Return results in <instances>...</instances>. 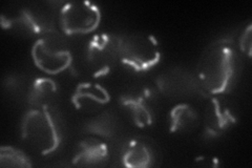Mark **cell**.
Instances as JSON below:
<instances>
[{"instance_id": "6da1fadb", "label": "cell", "mask_w": 252, "mask_h": 168, "mask_svg": "<svg viewBox=\"0 0 252 168\" xmlns=\"http://www.w3.org/2000/svg\"><path fill=\"white\" fill-rule=\"evenodd\" d=\"M239 55L225 39L210 42L202 52L196 74L203 89L214 96L229 93L239 76Z\"/></svg>"}, {"instance_id": "7a4b0ae2", "label": "cell", "mask_w": 252, "mask_h": 168, "mask_svg": "<svg viewBox=\"0 0 252 168\" xmlns=\"http://www.w3.org/2000/svg\"><path fill=\"white\" fill-rule=\"evenodd\" d=\"M21 135L42 156L53 154L61 143L56 120L47 106L27 111L21 121Z\"/></svg>"}, {"instance_id": "3957f363", "label": "cell", "mask_w": 252, "mask_h": 168, "mask_svg": "<svg viewBox=\"0 0 252 168\" xmlns=\"http://www.w3.org/2000/svg\"><path fill=\"white\" fill-rule=\"evenodd\" d=\"M32 59L45 74L57 75L69 67L73 55L62 35L55 31L43 34L32 46Z\"/></svg>"}, {"instance_id": "277c9868", "label": "cell", "mask_w": 252, "mask_h": 168, "mask_svg": "<svg viewBox=\"0 0 252 168\" xmlns=\"http://www.w3.org/2000/svg\"><path fill=\"white\" fill-rule=\"evenodd\" d=\"M160 59V46L153 36L133 33L120 39V60L133 70L146 71Z\"/></svg>"}, {"instance_id": "5b68a950", "label": "cell", "mask_w": 252, "mask_h": 168, "mask_svg": "<svg viewBox=\"0 0 252 168\" xmlns=\"http://www.w3.org/2000/svg\"><path fill=\"white\" fill-rule=\"evenodd\" d=\"M120 59V38L113 34L94 35L86 50V61L94 78L108 75Z\"/></svg>"}, {"instance_id": "8992f818", "label": "cell", "mask_w": 252, "mask_h": 168, "mask_svg": "<svg viewBox=\"0 0 252 168\" xmlns=\"http://www.w3.org/2000/svg\"><path fill=\"white\" fill-rule=\"evenodd\" d=\"M59 18L66 35H83L98 28L101 13L99 7L90 1H72L62 6Z\"/></svg>"}, {"instance_id": "52a82bcc", "label": "cell", "mask_w": 252, "mask_h": 168, "mask_svg": "<svg viewBox=\"0 0 252 168\" xmlns=\"http://www.w3.org/2000/svg\"><path fill=\"white\" fill-rule=\"evenodd\" d=\"M121 104L129 111L132 122L140 129L152 125L155 120L154 95L148 89H135L121 96Z\"/></svg>"}, {"instance_id": "ba28073f", "label": "cell", "mask_w": 252, "mask_h": 168, "mask_svg": "<svg viewBox=\"0 0 252 168\" xmlns=\"http://www.w3.org/2000/svg\"><path fill=\"white\" fill-rule=\"evenodd\" d=\"M236 122L232 109L222 98L215 96L207 103L204 115L205 131L209 135H220Z\"/></svg>"}, {"instance_id": "9c48e42d", "label": "cell", "mask_w": 252, "mask_h": 168, "mask_svg": "<svg viewBox=\"0 0 252 168\" xmlns=\"http://www.w3.org/2000/svg\"><path fill=\"white\" fill-rule=\"evenodd\" d=\"M110 101V95L99 83L80 82L74 90L72 103L75 108L85 113L98 110Z\"/></svg>"}, {"instance_id": "30bf717a", "label": "cell", "mask_w": 252, "mask_h": 168, "mask_svg": "<svg viewBox=\"0 0 252 168\" xmlns=\"http://www.w3.org/2000/svg\"><path fill=\"white\" fill-rule=\"evenodd\" d=\"M108 160L107 145L100 139L90 137L79 142L72 160L73 165L79 167L103 166Z\"/></svg>"}, {"instance_id": "8fae6325", "label": "cell", "mask_w": 252, "mask_h": 168, "mask_svg": "<svg viewBox=\"0 0 252 168\" xmlns=\"http://www.w3.org/2000/svg\"><path fill=\"white\" fill-rule=\"evenodd\" d=\"M1 25L4 29H12L18 33L26 35H39L45 34L52 31L45 26L43 20L28 9H23L18 12L17 16L13 18L6 19L2 15Z\"/></svg>"}, {"instance_id": "7c38bea8", "label": "cell", "mask_w": 252, "mask_h": 168, "mask_svg": "<svg viewBox=\"0 0 252 168\" xmlns=\"http://www.w3.org/2000/svg\"><path fill=\"white\" fill-rule=\"evenodd\" d=\"M199 122V116L190 104L180 103L169 113V131L171 133L189 132Z\"/></svg>"}, {"instance_id": "4fadbf2b", "label": "cell", "mask_w": 252, "mask_h": 168, "mask_svg": "<svg viewBox=\"0 0 252 168\" xmlns=\"http://www.w3.org/2000/svg\"><path fill=\"white\" fill-rule=\"evenodd\" d=\"M154 156L144 142L131 140L125 146L122 156L123 165L129 168H146L153 164Z\"/></svg>"}, {"instance_id": "5bb4252c", "label": "cell", "mask_w": 252, "mask_h": 168, "mask_svg": "<svg viewBox=\"0 0 252 168\" xmlns=\"http://www.w3.org/2000/svg\"><path fill=\"white\" fill-rule=\"evenodd\" d=\"M57 84L53 79L47 77L37 78L31 86L29 102L36 107H49L57 95Z\"/></svg>"}, {"instance_id": "9a60e30c", "label": "cell", "mask_w": 252, "mask_h": 168, "mask_svg": "<svg viewBox=\"0 0 252 168\" xmlns=\"http://www.w3.org/2000/svg\"><path fill=\"white\" fill-rule=\"evenodd\" d=\"M0 166L30 168L32 167V162L21 149L3 145L0 147Z\"/></svg>"}, {"instance_id": "2e32d148", "label": "cell", "mask_w": 252, "mask_h": 168, "mask_svg": "<svg viewBox=\"0 0 252 168\" xmlns=\"http://www.w3.org/2000/svg\"><path fill=\"white\" fill-rule=\"evenodd\" d=\"M116 123L113 117L109 114H102L88 125V130L93 133L97 134L102 137H112L115 133Z\"/></svg>"}, {"instance_id": "e0dca14e", "label": "cell", "mask_w": 252, "mask_h": 168, "mask_svg": "<svg viewBox=\"0 0 252 168\" xmlns=\"http://www.w3.org/2000/svg\"><path fill=\"white\" fill-rule=\"evenodd\" d=\"M251 30H252V25L251 22H249L247 27L244 29L243 33L240 37V49L241 51L246 54L248 57H251V49H252V33H251Z\"/></svg>"}, {"instance_id": "ac0fdd59", "label": "cell", "mask_w": 252, "mask_h": 168, "mask_svg": "<svg viewBox=\"0 0 252 168\" xmlns=\"http://www.w3.org/2000/svg\"><path fill=\"white\" fill-rule=\"evenodd\" d=\"M195 164L203 167H218L220 165V161L216 158L200 157L195 160Z\"/></svg>"}]
</instances>
